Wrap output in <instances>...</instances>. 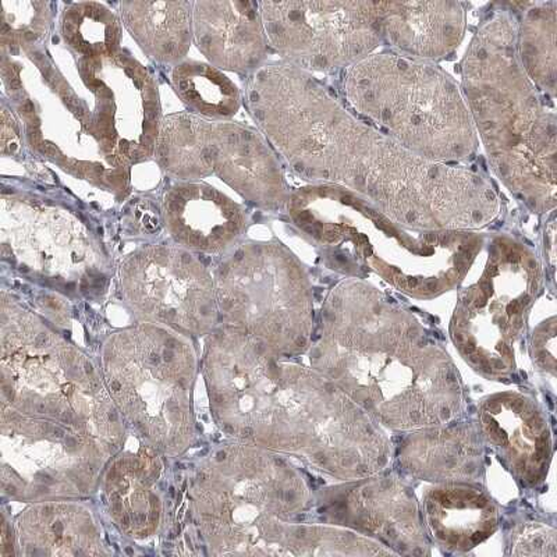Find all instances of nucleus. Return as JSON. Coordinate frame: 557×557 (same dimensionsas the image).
Here are the masks:
<instances>
[{
  "label": "nucleus",
  "mask_w": 557,
  "mask_h": 557,
  "mask_svg": "<svg viewBox=\"0 0 557 557\" xmlns=\"http://www.w3.org/2000/svg\"><path fill=\"white\" fill-rule=\"evenodd\" d=\"M247 102L262 136L298 176L346 188L401 225L476 232L499 215L487 178L417 157L358 121L305 70L287 63L258 69Z\"/></svg>",
  "instance_id": "obj_1"
},
{
  "label": "nucleus",
  "mask_w": 557,
  "mask_h": 557,
  "mask_svg": "<svg viewBox=\"0 0 557 557\" xmlns=\"http://www.w3.org/2000/svg\"><path fill=\"white\" fill-rule=\"evenodd\" d=\"M203 374L212 414L235 441L296 456L342 481L376 474L389 462L380 422L335 383L240 332L211 333Z\"/></svg>",
  "instance_id": "obj_2"
},
{
  "label": "nucleus",
  "mask_w": 557,
  "mask_h": 557,
  "mask_svg": "<svg viewBox=\"0 0 557 557\" xmlns=\"http://www.w3.org/2000/svg\"><path fill=\"white\" fill-rule=\"evenodd\" d=\"M311 364L395 431L449 424L462 409L445 348L410 311L358 278L341 282L323 302Z\"/></svg>",
  "instance_id": "obj_3"
},
{
  "label": "nucleus",
  "mask_w": 557,
  "mask_h": 557,
  "mask_svg": "<svg viewBox=\"0 0 557 557\" xmlns=\"http://www.w3.org/2000/svg\"><path fill=\"white\" fill-rule=\"evenodd\" d=\"M191 510L215 556L333 555L336 531L301 524L311 492L281 453L226 444L202 460L193 481Z\"/></svg>",
  "instance_id": "obj_4"
},
{
  "label": "nucleus",
  "mask_w": 557,
  "mask_h": 557,
  "mask_svg": "<svg viewBox=\"0 0 557 557\" xmlns=\"http://www.w3.org/2000/svg\"><path fill=\"white\" fill-rule=\"evenodd\" d=\"M461 78L462 97L492 171L532 212L554 211L556 113L521 67L510 10H495L476 29Z\"/></svg>",
  "instance_id": "obj_5"
},
{
  "label": "nucleus",
  "mask_w": 557,
  "mask_h": 557,
  "mask_svg": "<svg viewBox=\"0 0 557 557\" xmlns=\"http://www.w3.org/2000/svg\"><path fill=\"white\" fill-rule=\"evenodd\" d=\"M286 211L302 235L351 276L375 272L397 290L431 298L469 272L484 238L469 231H418L346 188L312 183L293 191Z\"/></svg>",
  "instance_id": "obj_6"
},
{
  "label": "nucleus",
  "mask_w": 557,
  "mask_h": 557,
  "mask_svg": "<svg viewBox=\"0 0 557 557\" xmlns=\"http://www.w3.org/2000/svg\"><path fill=\"white\" fill-rule=\"evenodd\" d=\"M67 48V47H66ZM67 48H2V79L12 109L38 156L94 186L126 196L131 171L109 156L91 101Z\"/></svg>",
  "instance_id": "obj_7"
},
{
  "label": "nucleus",
  "mask_w": 557,
  "mask_h": 557,
  "mask_svg": "<svg viewBox=\"0 0 557 557\" xmlns=\"http://www.w3.org/2000/svg\"><path fill=\"white\" fill-rule=\"evenodd\" d=\"M2 406L82 428L122 451L124 420L79 348L2 293Z\"/></svg>",
  "instance_id": "obj_8"
},
{
  "label": "nucleus",
  "mask_w": 557,
  "mask_h": 557,
  "mask_svg": "<svg viewBox=\"0 0 557 557\" xmlns=\"http://www.w3.org/2000/svg\"><path fill=\"white\" fill-rule=\"evenodd\" d=\"M348 104L426 161L455 165L479 146L466 99L435 63L396 52L370 54L343 76Z\"/></svg>",
  "instance_id": "obj_9"
},
{
  "label": "nucleus",
  "mask_w": 557,
  "mask_h": 557,
  "mask_svg": "<svg viewBox=\"0 0 557 557\" xmlns=\"http://www.w3.org/2000/svg\"><path fill=\"white\" fill-rule=\"evenodd\" d=\"M101 372L123 420L148 446L174 457L193 445L197 357L186 336L148 322L114 332Z\"/></svg>",
  "instance_id": "obj_10"
},
{
  "label": "nucleus",
  "mask_w": 557,
  "mask_h": 557,
  "mask_svg": "<svg viewBox=\"0 0 557 557\" xmlns=\"http://www.w3.org/2000/svg\"><path fill=\"white\" fill-rule=\"evenodd\" d=\"M219 320L281 357L311 347L313 296L310 277L282 243L248 242L218 267Z\"/></svg>",
  "instance_id": "obj_11"
},
{
  "label": "nucleus",
  "mask_w": 557,
  "mask_h": 557,
  "mask_svg": "<svg viewBox=\"0 0 557 557\" xmlns=\"http://www.w3.org/2000/svg\"><path fill=\"white\" fill-rule=\"evenodd\" d=\"M163 171L181 182L218 176L244 200L282 211L292 190L277 153L262 134L237 123L208 121L191 113L163 117L156 156Z\"/></svg>",
  "instance_id": "obj_12"
},
{
  "label": "nucleus",
  "mask_w": 557,
  "mask_h": 557,
  "mask_svg": "<svg viewBox=\"0 0 557 557\" xmlns=\"http://www.w3.org/2000/svg\"><path fill=\"white\" fill-rule=\"evenodd\" d=\"M541 283V263L529 247L506 236L492 242L484 273L461 293L451 321L453 341L481 374L513 371L515 345Z\"/></svg>",
  "instance_id": "obj_13"
},
{
  "label": "nucleus",
  "mask_w": 557,
  "mask_h": 557,
  "mask_svg": "<svg viewBox=\"0 0 557 557\" xmlns=\"http://www.w3.org/2000/svg\"><path fill=\"white\" fill-rule=\"evenodd\" d=\"M117 449L82 428L2 406V490L13 499H74L96 491Z\"/></svg>",
  "instance_id": "obj_14"
},
{
  "label": "nucleus",
  "mask_w": 557,
  "mask_h": 557,
  "mask_svg": "<svg viewBox=\"0 0 557 557\" xmlns=\"http://www.w3.org/2000/svg\"><path fill=\"white\" fill-rule=\"evenodd\" d=\"M3 257L67 290L96 288L107 270L101 244L74 213L32 197L3 194Z\"/></svg>",
  "instance_id": "obj_15"
},
{
  "label": "nucleus",
  "mask_w": 557,
  "mask_h": 557,
  "mask_svg": "<svg viewBox=\"0 0 557 557\" xmlns=\"http://www.w3.org/2000/svg\"><path fill=\"white\" fill-rule=\"evenodd\" d=\"M268 42L312 72L351 67L382 44L377 2H260Z\"/></svg>",
  "instance_id": "obj_16"
},
{
  "label": "nucleus",
  "mask_w": 557,
  "mask_h": 557,
  "mask_svg": "<svg viewBox=\"0 0 557 557\" xmlns=\"http://www.w3.org/2000/svg\"><path fill=\"white\" fill-rule=\"evenodd\" d=\"M119 282L124 301L143 322L186 337L215 331V281L187 248L178 244L139 248L122 263Z\"/></svg>",
  "instance_id": "obj_17"
},
{
  "label": "nucleus",
  "mask_w": 557,
  "mask_h": 557,
  "mask_svg": "<svg viewBox=\"0 0 557 557\" xmlns=\"http://www.w3.org/2000/svg\"><path fill=\"white\" fill-rule=\"evenodd\" d=\"M77 70L109 156L128 171L156 156L163 117L148 70L122 51L101 59L77 57Z\"/></svg>",
  "instance_id": "obj_18"
},
{
  "label": "nucleus",
  "mask_w": 557,
  "mask_h": 557,
  "mask_svg": "<svg viewBox=\"0 0 557 557\" xmlns=\"http://www.w3.org/2000/svg\"><path fill=\"white\" fill-rule=\"evenodd\" d=\"M321 515L385 546L395 555L430 554L421 506L409 486L393 475L345 481L321 497Z\"/></svg>",
  "instance_id": "obj_19"
},
{
  "label": "nucleus",
  "mask_w": 557,
  "mask_h": 557,
  "mask_svg": "<svg viewBox=\"0 0 557 557\" xmlns=\"http://www.w3.org/2000/svg\"><path fill=\"white\" fill-rule=\"evenodd\" d=\"M480 431L522 485H539L552 459V432L545 411L531 397L497 393L482 400Z\"/></svg>",
  "instance_id": "obj_20"
},
{
  "label": "nucleus",
  "mask_w": 557,
  "mask_h": 557,
  "mask_svg": "<svg viewBox=\"0 0 557 557\" xmlns=\"http://www.w3.org/2000/svg\"><path fill=\"white\" fill-rule=\"evenodd\" d=\"M162 219L174 243L202 253L232 250L247 227L246 209L215 187L197 182L169 188Z\"/></svg>",
  "instance_id": "obj_21"
},
{
  "label": "nucleus",
  "mask_w": 557,
  "mask_h": 557,
  "mask_svg": "<svg viewBox=\"0 0 557 557\" xmlns=\"http://www.w3.org/2000/svg\"><path fill=\"white\" fill-rule=\"evenodd\" d=\"M194 41L213 67L257 72L268 52L260 3L209 0L193 2Z\"/></svg>",
  "instance_id": "obj_22"
},
{
  "label": "nucleus",
  "mask_w": 557,
  "mask_h": 557,
  "mask_svg": "<svg viewBox=\"0 0 557 557\" xmlns=\"http://www.w3.org/2000/svg\"><path fill=\"white\" fill-rule=\"evenodd\" d=\"M151 446L119 453L103 472L109 515L124 535L146 540L162 524V461Z\"/></svg>",
  "instance_id": "obj_23"
},
{
  "label": "nucleus",
  "mask_w": 557,
  "mask_h": 557,
  "mask_svg": "<svg viewBox=\"0 0 557 557\" xmlns=\"http://www.w3.org/2000/svg\"><path fill=\"white\" fill-rule=\"evenodd\" d=\"M466 27L459 2H380L382 42L405 57L432 63L450 57Z\"/></svg>",
  "instance_id": "obj_24"
},
{
  "label": "nucleus",
  "mask_w": 557,
  "mask_h": 557,
  "mask_svg": "<svg viewBox=\"0 0 557 557\" xmlns=\"http://www.w3.org/2000/svg\"><path fill=\"white\" fill-rule=\"evenodd\" d=\"M18 556H101L111 552L92 511L69 499L35 502L17 517Z\"/></svg>",
  "instance_id": "obj_25"
},
{
  "label": "nucleus",
  "mask_w": 557,
  "mask_h": 557,
  "mask_svg": "<svg viewBox=\"0 0 557 557\" xmlns=\"http://www.w3.org/2000/svg\"><path fill=\"white\" fill-rule=\"evenodd\" d=\"M479 425L449 424L411 431L399 446V462L414 479L435 484H475L484 469Z\"/></svg>",
  "instance_id": "obj_26"
},
{
  "label": "nucleus",
  "mask_w": 557,
  "mask_h": 557,
  "mask_svg": "<svg viewBox=\"0 0 557 557\" xmlns=\"http://www.w3.org/2000/svg\"><path fill=\"white\" fill-rule=\"evenodd\" d=\"M428 535L442 548L465 554L499 527V507L475 484L456 482L430 487L422 497Z\"/></svg>",
  "instance_id": "obj_27"
},
{
  "label": "nucleus",
  "mask_w": 557,
  "mask_h": 557,
  "mask_svg": "<svg viewBox=\"0 0 557 557\" xmlns=\"http://www.w3.org/2000/svg\"><path fill=\"white\" fill-rule=\"evenodd\" d=\"M124 27L153 61L177 63L194 39L193 2H122Z\"/></svg>",
  "instance_id": "obj_28"
},
{
  "label": "nucleus",
  "mask_w": 557,
  "mask_h": 557,
  "mask_svg": "<svg viewBox=\"0 0 557 557\" xmlns=\"http://www.w3.org/2000/svg\"><path fill=\"white\" fill-rule=\"evenodd\" d=\"M517 23V54L522 70L544 96L555 98L557 86V2L521 3Z\"/></svg>",
  "instance_id": "obj_29"
},
{
  "label": "nucleus",
  "mask_w": 557,
  "mask_h": 557,
  "mask_svg": "<svg viewBox=\"0 0 557 557\" xmlns=\"http://www.w3.org/2000/svg\"><path fill=\"white\" fill-rule=\"evenodd\" d=\"M172 84L191 114L208 121H226L242 108L240 89L212 64L178 63L172 72Z\"/></svg>",
  "instance_id": "obj_30"
},
{
  "label": "nucleus",
  "mask_w": 557,
  "mask_h": 557,
  "mask_svg": "<svg viewBox=\"0 0 557 557\" xmlns=\"http://www.w3.org/2000/svg\"><path fill=\"white\" fill-rule=\"evenodd\" d=\"M64 45L84 59H101L121 52L122 23L107 4L70 3L59 26Z\"/></svg>",
  "instance_id": "obj_31"
},
{
  "label": "nucleus",
  "mask_w": 557,
  "mask_h": 557,
  "mask_svg": "<svg viewBox=\"0 0 557 557\" xmlns=\"http://www.w3.org/2000/svg\"><path fill=\"white\" fill-rule=\"evenodd\" d=\"M52 20V3L38 0L2 2L0 45L17 48L47 42Z\"/></svg>",
  "instance_id": "obj_32"
},
{
  "label": "nucleus",
  "mask_w": 557,
  "mask_h": 557,
  "mask_svg": "<svg viewBox=\"0 0 557 557\" xmlns=\"http://www.w3.org/2000/svg\"><path fill=\"white\" fill-rule=\"evenodd\" d=\"M511 555H556V531L542 524H525L511 536Z\"/></svg>",
  "instance_id": "obj_33"
},
{
  "label": "nucleus",
  "mask_w": 557,
  "mask_h": 557,
  "mask_svg": "<svg viewBox=\"0 0 557 557\" xmlns=\"http://www.w3.org/2000/svg\"><path fill=\"white\" fill-rule=\"evenodd\" d=\"M556 318L552 317L549 321L542 323L534 336V360L544 370L555 375L556 371Z\"/></svg>",
  "instance_id": "obj_34"
},
{
  "label": "nucleus",
  "mask_w": 557,
  "mask_h": 557,
  "mask_svg": "<svg viewBox=\"0 0 557 557\" xmlns=\"http://www.w3.org/2000/svg\"><path fill=\"white\" fill-rule=\"evenodd\" d=\"M22 149V126L14 112L7 104L2 107V153L4 157L17 156Z\"/></svg>",
  "instance_id": "obj_35"
}]
</instances>
